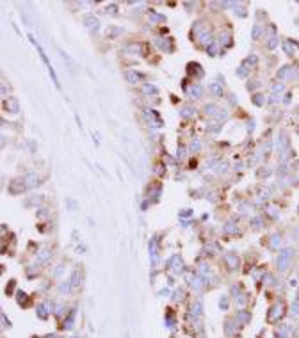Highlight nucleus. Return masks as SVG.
Returning <instances> with one entry per match:
<instances>
[{"instance_id": "ddd939ff", "label": "nucleus", "mask_w": 299, "mask_h": 338, "mask_svg": "<svg viewBox=\"0 0 299 338\" xmlns=\"http://www.w3.org/2000/svg\"><path fill=\"white\" fill-rule=\"evenodd\" d=\"M187 71L189 73H198V77H203V70L198 62H189L187 64Z\"/></svg>"}, {"instance_id": "58836bf2", "label": "nucleus", "mask_w": 299, "mask_h": 338, "mask_svg": "<svg viewBox=\"0 0 299 338\" xmlns=\"http://www.w3.org/2000/svg\"><path fill=\"white\" fill-rule=\"evenodd\" d=\"M41 199H43L41 196H37V198H32V199H29V201H27V205H32V203H39Z\"/></svg>"}, {"instance_id": "a211bd4d", "label": "nucleus", "mask_w": 299, "mask_h": 338, "mask_svg": "<svg viewBox=\"0 0 299 338\" xmlns=\"http://www.w3.org/2000/svg\"><path fill=\"white\" fill-rule=\"evenodd\" d=\"M143 93H144V95H155V93H157V87L151 85V84H144V85H143Z\"/></svg>"}, {"instance_id": "aec40b11", "label": "nucleus", "mask_w": 299, "mask_h": 338, "mask_svg": "<svg viewBox=\"0 0 299 338\" xmlns=\"http://www.w3.org/2000/svg\"><path fill=\"white\" fill-rule=\"evenodd\" d=\"M194 114V109L192 107H183L182 110H180V116L182 118H189V116H192Z\"/></svg>"}, {"instance_id": "5701e85b", "label": "nucleus", "mask_w": 299, "mask_h": 338, "mask_svg": "<svg viewBox=\"0 0 299 338\" xmlns=\"http://www.w3.org/2000/svg\"><path fill=\"white\" fill-rule=\"evenodd\" d=\"M199 41H201V44H206V47H210V44L214 43V41H212V36H210V34H209V36H206V34H203Z\"/></svg>"}, {"instance_id": "b1692460", "label": "nucleus", "mask_w": 299, "mask_h": 338, "mask_svg": "<svg viewBox=\"0 0 299 338\" xmlns=\"http://www.w3.org/2000/svg\"><path fill=\"white\" fill-rule=\"evenodd\" d=\"M237 77H240V78H244V77H247V68L246 66H240V68H237Z\"/></svg>"}, {"instance_id": "0eeeda50", "label": "nucleus", "mask_w": 299, "mask_h": 338, "mask_svg": "<svg viewBox=\"0 0 299 338\" xmlns=\"http://www.w3.org/2000/svg\"><path fill=\"white\" fill-rule=\"evenodd\" d=\"M125 50H127L128 54H132V55H137V54H143V44L134 41V43H128V44H127Z\"/></svg>"}, {"instance_id": "4be33fe9", "label": "nucleus", "mask_w": 299, "mask_h": 338, "mask_svg": "<svg viewBox=\"0 0 299 338\" xmlns=\"http://www.w3.org/2000/svg\"><path fill=\"white\" fill-rule=\"evenodd\" d=\"M27 180H30V182H29V187H34V185H37V183H39V176H37V174H34V173H30V174L27 176Z\"/></svg>"}, {"instance_id": "c85d7f7f", "label": "nucleus", "mask_w": 299, "mask_h": 338, "mask_svg": "<svg viewBox=\"0 0 299 338\" xmlns=\"http://www.w3.org/2000/svg\"><path fill=\"white\" fill-rule=\"evenodd\" d=\"M253 103H255V105H262L264 103V96L262 95H255V96H253Z\"/></svg>"}, {"instance_id": "c756f323", "label": "nucleus", "mask_w": 299, "mask_h": 338, "mask_svg": "<svg viewBox=\"0 0 299 338\" xmlns=\"http://www.w3.org/2000/svg\"><path fill=\"white\" fill-rule=\"evenodd\" d=\"M176 157H178V159H185V148H183V146H180L176 150Z\"/></svg>"}, {"instance_id": "9b49d317", "label": "nucleus", "mask_w": 299, "mask_h": 338, "mask_svg": "<svg viewBox=\"0 0 299 338\" xmlns=\"http://www.w3.org/2000/svg\"><path fill=\"white\" fill-rule=\"evenodd\" d=\"M187 93H189V96H191V98H199V96H201V93H203V89H201V85L192 84V85L187 89Z\"/></svg>"}, {"instance_id": "6ab92c4d", "label": "nucleus", "mask_w": 299, "mask_h": 338, "mask_svg": "<svg viewBox=\"0 0 299 338\" xmlns=\"http://www.w3.org/2000/svg\"><path fill=\"white\" fill-rule=\"evenodd\" d=\"M287 146H288V141H287V137H285V133L281 132V139H278V150L283 151Z\"/></svg>"}, {"instance_id": "7c9ffc66", "label": "nucleus", "mask_w": 299, "mask_h": 338, "mask_svg": "<svg viewBox=\"0 0 299 338\" xmlns=\"http://www.w3.org/2000/svg\"><path fill=\"white\" fill-rule=\"evenodd\" d=\"M251 224H253L255 228H260V226H262V217H253Z\"/></svg>"}, {"instance_id": "7ed1b4c3", "label": "nucleus", "mask_w": 299, "mask_h": 338, "mask_svg": "<svg viewBox=\"0 0 299 338\" xmlns=\"http://www.w3.org/2000/svg\"><path fill=\"white\" fill-rule=\"evenodd\" d=\"M29 37H30V41L34 43V47L37 48V52H39V55H41V59H43V62H45V64H47V68H48V71H50V75H52V80H54V84H55V85L59 87V78H57V75H55V71H54V68H52V64H50V61L47 59V55H45V52H43V48H41V47H39V44H37V41H36V39H34L32 36H29Z\"/></svg>"}, {"instance_id": "bb28decb", "label": "nucleus", "mask_w": 299, "mask_h": 338, "mask_svg": "<svg viewBox=\"0 0 299 338\" xmlns=\"http://www.w3.org/2000/svg\"><path fill=\"white\" fill-rule=\"evenodd\" d=\"M278 43H280L278 37H271V39L267 41V47H269V48H276V47H278Z\"/></svg>"}, {"instance_id": "f704fd0d", "label": "nucleus", "mask_w": 299, "mask_h": 338, "mask_svg": "<svg viewBox=\"0 0 299 338\" xmlns=\"http://www.w3.org/2000/svg\"><path fill=\"white\" fill-rule=\"evenodd\" d=\"M180 215H182V217H191V215H192V210H191V208H183V210L180 212Z\"/></svg>"}, {"instance_id": "cd10ccee", "label": "nucleus", "mask_w": 299, "mask_h": 338, "mask_svg": "<svg viewBox=\"0 0 299 338\" xmlns=\"http://www.w3.org/2000/svg\"><path fill=\"white\" fill-rule=\"evenodd\" d=\"M257 62H258V57H257V55H249V57L244 61V66H246V64H257Z\"/></svg>"}, {"instance_id": "1a4fd4ad", "label": "nucleus", "mask_w": 299, "mask_h": 338, "mask_svg": "<svg viewBox=\"0 0 299 338\" xmlns=\"http://www.w3.org/2000/svg\"><path fill=\"white\" fill-rule=\"evenodd\" d=\"M119 34H123V29H121V27H116V25H109V27H107V37H109V39L118 37Z\"/></svg>"}, {"instance_id": "f3484780", "label": "nucleus", "mask_w": 299, "mask_h": 338, "mask_svg": "<svg viewBox=\"0 0 299 338\" xmlns=\"http://www.w3.org/2000/svg\"><path fill=\"white\" fill-rule=\"evenodd\" d=\"M272 310H274V311H271V313H269V320H276V315H278V313L281 315V313H283V306H281V304L274 306Z\"/></svg>"}, {"instance_id": "f03ea898", "label": "nucleus", "mask_w": 299, "mask_h": 338, "mask_svg": "<svg viewBox=\"0 0 299 338\" xmlns=\"http://www.w3.org/2000/svg\"><path fill=\"white\" fill-rule=\"evenodd\" d=\"M27 180L25 178H14L13 182H9V187H7V191H9V194H13V196H18V194H21L29 185L25 183Z\"/></svg>"}, {"instance_id": "79ce46f5", "label": "nucleus", "mask_w": 299, "mask_h": 338, "mask_svg": "<svg viewBox=\"0 0 299 338\" xmlns=\"http://www.w3.org/2000/svg\"><path fill=\"white\" fill-rule=\"evenodd\" d=\"M45 258H48V251H41V256H39V260H45Z\"/></svg>"}, {"instance_id": "412c9836", "label": "nucleus", "mask_w": 299, "mask_h": 338, "mask_svg": "<svg viewBox=\"0 0 299 338\" xmlns=\"http://www.w3.org/2000/svg\"><path fill=\"white\" fill-rule=\"evenodd\" d=\"M223 230H224V233H235L237 231V226L233 222H226L224 226H223Z\"/></svg>"}, {"instance_id": "2f4dec72", "label": "nucleus", "mask_w": 299, "mask_h": 338, "mask_svg": "<svg viewBox=\"0 0 299 338\" xmlns=\"http://www.w3.org/2000/svg\"><path fill=\"white\" fill-rule=\"evenodd\" d=\"M253 39H258V36H260V25H255L253 27Z\"/></svg>"}, {"instance_id": "a19ab883", "label": "nucleus", "mask_w": 299, "mask_h": 338, "mask_svg": "<svg viewBox=\"0 0 299 338\" xmlns=\"http://www.w3.org/2000/svg\"><path fill=\"white\" fill-rule=\"evenodd\" d=\"M272 89H274V91H280V93H281V91H283V84H274Z\"/></svg>"}, {"instance_id": "a878e982", "label": "nucleus", "mask_w": 299, "mask_h": 338, "mask_svg": "<svg viewBox=\"0 0 299 338\" xmlns=\"http://www.w3.org/2000/svg\"><path fill=\"white\" fill-rule=\"evenodd\" d=\"M206 52H209L212 57H214V55H217V44H216V43H212L210 47H206Z\"/></svg>"}, {"instance_id": "473e14b6", "label": "nucleus", "mask_w": 299, "mask_h": 338, "mask_svg": "<svg viewBox=\"0 0 299 338\" xmlns=\"http://www.w3.org/2000/svg\"><path fill=\"white\" fill-rule=\"evenodd\" d=\"M216 118H217V119H226V118H228V112H226L224 109H221V110L217 112V116H216Z\"/></svg>"}, {"instance_id": "c9c22d12", "label": "nucleus", "mask_w": 299, "mask_h": 338, "mask_svg": "<svg viewBox=\"0 0 299 338\" xmlns=\"http://www.w3.org/2000/svg\"><path fill=\"white\" fill-rule=\"evenodd\" d=\"M281 239H280V235H272V240H271V244H272V247H278V242H280Z\"/></svg>"}, {"instance_id": "ea45409f", "label": "nucleus", "mask_w": 299, "mask_h": 338, "mask_svg": "<svg viewBox=\"0 0 299 338\" xmlns=\"http://www.w3.org/2000/svg\"><path fill=\"white\" fill-rule=\"evenodd\" d=\"M271 174V169H262V171H258V176H269Z\"/></svg>"}, {"instance_id": "4468645a", "label": "nucleus", "mask_w": 299, "mask_h": 338, "mask_svg": "<svg viewBox=\"0 0 299 338\" xmlns=\"http://www.w3.org/2000/svg\"><path fill=\"white\" fill-rule=\"evenodd\" d=\"M150 21H151V23H164V21H166V16H164V14H158V13H155V11H151V13H150Z\"/></svg>"}, {"instance_id": "20e7f679", "label": "nucleus", "mask_w": 299, "mask_h": 338, "mask_svg": "<svg viewBox=\"0 0 299 338\" xmlns=\"http://www.w3.org/2000/svg\"><path fill=\"white\" fill-rule=\"evenodd\" d=\"M84 25H86L91 32H98V29H100V20H98L95 14H86V16H84Z\"/></svg>"}, {"instance_id": "2eb2a0df", "label": "nucleus", "mask_w": 299, "mask_h": 338, "mask_svg": "<svg viewBox=\"0 0 299 338\" xmlns=\"http://www.w3.org/2000/svg\"><path fill=\"white\" fill-rule=\"evenodd\" d=\"M210 91L217 96V98H223V85L219 82H212L210 84Z\"/></svg>"}, {"instance_id": "37998d69", "label": "nucleus", "mask_w": 299, "mask_h": 338, "mask_svg": "<svg viewBox=\"0 0 299 338\" xmlns=\"http://www.w3.org/2000/svg\"><path fill=\"white\" fill-rule=\"evenodd\" d=\"M246 208H247V205H246V203H242V205L239 207V210H240V212H246Z\"/></svg>"}, {"instance_id": "e433bc0d", "label": "nucleus", "mask_w": 299, "mask_h": 338, "mask_svg": "<svg viewBox=\"0 0 299 338\" xmlns=\"http://www.w3.org/2000/svg\"><path fill=\"white\" fill-rule=\"evenodd\" d=\"M109 11H110V13H116V11H118V6H116V4L107 6V13H109Z\"/></svg>"}, {"instance_id": "72a5a7b5", "label": "nucleus", "mask_w": 299, "mask_h": 338, "mask_svg": "<svg viewBox=\"0 0 299 338\" xmlns=\"http://www.w3.org/2000/svg\"><path fill=\"white\" fill-rule=\"evenodd\" d=\"M199 148H201L199 141H192V144H191V151H199Z\"/></svg>"}, {"instance_id": "f8f14e48", "label": "nucleus", "mask_w": 299, "mask_h": 338, "mask_svg": "<svg viewBox=\"0 0 299 338\" xmlns=\"http://www.w3.org/2000/svg\"><path fill=\"white\" fill-rule=\"evenodd\" d=\"M219 110H221V109H219L217 105H214V103H206V105H205V114H206V116H214V118H216Z\"/></svg>"}, {"instance_id": "dca6fc26", "label": "nucleus", "mask_w": 299, "mask_h": 338, "mask_svg": "<svg viewBox=\"0 0 299 338\" xmlns=\"http://www.w3.org/2000/svg\"><path fill=\"white\" fill-rule=\"evenodd\" d=\"M219 39H221L223 44H226V47H230V44H232V34H230V32H221Z\"/></svg>"}, {"instance_id": "f257e3e1", "label": "nucleus", "mask_w": 299, "mask_h": 338, "mask_svg": "<svg viewBox=\"0 0 299 338\" xmlns=\"http://www.w3.org/2000/svg\"><path fill=\"white\" fill-rule=\"evenodd\" d=\"M292 256H294V251L290 249V247H287V249H283L278 256V269L281 270V272H285V270L288 269L290 262H292Z\"/></svg>"}, {"instance_id": "393cba45", "label": "nucleus", "mask_w": 299, "mask_h": 338, "mask_svg": "<svg viewBox=\"0 0 299 338\" xmlns=\"http://www.w3.org/2000/svg\"><path fill=\"white\" fill-rule=\"evenodd\" d=\"M214 169H216L217 173H224V171L228 169V164H226V162H217V166H216Z\"/></svg>"}, {"instance_id": "39448f33", "label": "nucleus", "mask_w": 299, "mask_h": 338, "mask_svg": "<svg viewBox=\"0 0 299 338\" xmlns=\"http://www.w3.org/2000/svg\"><path fill=\"white\" fill-rule=\"evenodd\" d=\"M4 110L11 112V114H18V112H20V103H18V100L13 98V96L6 98V100H4Z\"/></svg>"}, {"instance_id": "4c0bfd02", "label": "nucleus", "mask_w": 299, "mask_h": 338, "mask_svg": "<svg viewBox=\"0 0 299 338\" xmlns=\"http://www.w3.org/2000/svg\"><path fill=\"white\" fill-rule=\"evenodd\" d=\"M283 48H285V52H287L288 55H292V54H294V52H292V48H290V44H288V43H283Z\"/></svg>"}, {"instance_id": "9d476101", "label": "nucleus", "mask_w": 299, "mask_h": 338, "mask_svg": "<svg viewBox=\"0 0 299 338\" xmlns=\"http://www.w3.org/2000/svg\"><path fill=\"white\" fill-rule=\"evenodd\" d=\"M224 262L228 263V267H230V269H235V267L239 265V258H237V255H233V253L224 255Z\"/></svg>"}, {"instance_id": "423d86ee", "label": "nucleus", "mask_w": 299, "mask_h": 338, "mask_svg": "<svg viewBox=\"0 0 299 338\" xmlns=\"http://www.w3.org/2000/svg\"><path fill=\"white\" fill-rule=\"evenodd\" d=\"M123 77H125V80L128 82V84H137L141 80V75L137 73V71H134V70H127L125 73H123Z\"/></svg>"}, {"instance_id": "6e6552de", "label": "nucleus", "mask_w": 299, "mask_h": 338, "mask_svg": "<svg viewBox=\"0 0 299 338\" xmlns=\"http://www.w3.org/2000/svg\"><path fill=\"white\" fill-rule=\"evenodd\" d=\"M155 43H157L162 50H166V52H173V41H171V37H168V41H164L162 37H157V39H155Z\"/></svg>"}]
</instances>
